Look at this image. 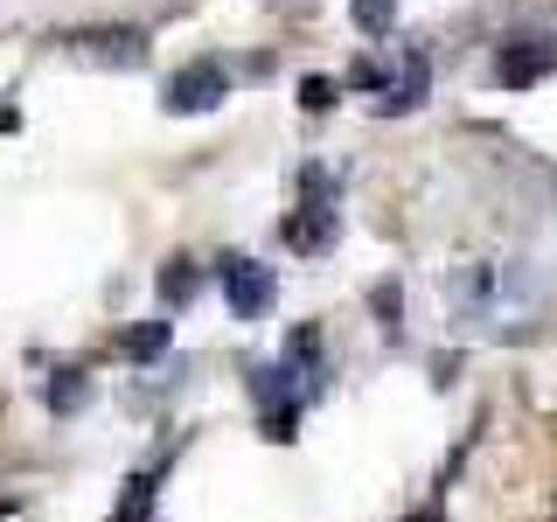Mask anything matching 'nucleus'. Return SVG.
Returning <instances> with one entry per match:
<instances>
[{
  "label": "nucleus",
  "instance_id": "14",
  "mask_svg": "<svg viewBox=\"0 0 557 522\" xmlns=\"http://www.w3.org/2000/svg\"><path fill=\"white\" fill-rule=\"evenodd\" d=\"M8 515H14V501H0V522H8Z\"/></svg>",
  "mask_w": 557,
  "mask_h": 522
},
{
  "label": "nucleus",
  "instance_id": "8",
  "mask_svg": "<svg viewBox=\"0 0 557 522\" xmlns=\"http://www.w3.org/2000/svg\"><path fill=\"white\" fill-rule=\"evenodd\" d=\"M196 286H202V278H196L188 258H168V265H161V300L168 307H188V300H196Z\"/></svg>",
  "mask_w": 557,
  "mask_h": 522
},
{
  "label": "nucleus",
  "instance_id": "6",
  "mask_svg": "<svg viewBox=\"0 0 557 522\" xmlns=\"http://www.w3.org/2000/svg\"><path fill=\"white\" fill-rule=\"evenodd\" d=\"M550 63H557L550 42H509V49L495 57V77H502V84H536Z\"/></svg>",
  "mask_w": 557,
  "mask_h": 522
},
{
  "label": "nucleus",
  "instance_id": "7",
  "mask_svg": "<svg viewBox=\"0 0 557 522\" xmlns=\"http://www.w3.org/2000/svg\"><path fill=\"white\" fill-rule=\"evenodd\" d=\"M168 335H174L168 321H139V327H126V335H119V348H126L133 362H153V356H168Z\"/></svg>",
  "mask_w": 557,
  "mask_h": 522
},
{
  "label": "nucleus",
  "instance_id": "10",
  "mask_svg": "<svg viewBox=\"0 0 557 522\" xmlns=\"http://www.w3.org/2000/svg\"><path fill=\"white\" fill-rule=\"evenodd\" d=\"M147 509H153V474H133L126 481V501H119L112 522H147Z\"/></svg>",
  "mask_w": 557,
  "mask_h": 522
},
{
  "label": "nucleus",
  "instance_id": "12",
  "mask_svg": "<svg viewBox=\"0 0 557 522\" xmlns=\"http://www.w3.org/2000/svg\"><path fill=\"white\" fill-rule=\"evenodd\" d=\"M300 104H307V112H327V104H335V84H327V77H307L300 84Z\"/></svg>",
  "mask_w": 557,
  "mask_h": 522
},
{
  "label": "nucleus",
  "instance_id": "11",
  "mask_svg": "<svg viewBox=\"0 0 557 522\" xmlns=\"http://www.w3.org/2000/svg\"><path fill=\"white\" fill-rule=\"evenodd\" d=\"M391 14H397L391 0H356V28L362 35H391Z\"/></svg>",
  "mask_w": 557,
  "mask_h": 522
},
{
  "label": "nucleus",
  "instance_id": "5",
  "mask_svg": "<svg viewBox=\"0 0 557 522\" xmlns=\"http://www.w3.org/2000/svg\"><path fill=\"white\" fill-rule=\"evenodd\" d=\"M425 84H432V70H425V57H397L391 70H383V84H376V112H418L425 104Z\"/></svg>",
  "mask_w": 557,
  "mask_h": 522
},
{
  "label": "nucleus",
  "instance_id": "15",
  "mask_svg": "<svg viewBox=\"0 0 557 522\" xmlns=\"http://www.w3.org/2000/svg\"><path fill=\"white\" fill-rule=\"evenodd\" d=\"M550 522H557V515H550Z\"/></svg>",
  "mask_w": 557,
  "mask_h": 522
},
{
  "label": "nucleus",
  "instance_id": "9",
  "mask_svg": "<svg viewBox=\"0 0 557 522\" xmlns=\"http://www.w3.org/2000/svg\"><path fill=\"white\" fill-rule=\"evenodd\" d=\"M84 397H91L84 370H57V376H49V411H84Z\"/></svg>",
  "mask_w": 557,
  "mask_h": 522
},
{
  "label": "nucleus",
  "instance_id": "1",
  "mask_svg": "<svg viewBox=\"0 0 557 522\" xmlns=\"http://www.w3.org/2000/svg\"><path fill=\"white\" fill-rule=\"evenodd\" d=\"M300 209H293L286 216V237L293 251H327V244H335V231H342V216H335V182H327V167H307L300 174Z\"/></svg>",
  "mask_w": 557,
  "mask_h": 522
},
{
  "label": "nucleus",
  "instance_id": "13",
  "mask_svg": "<svg viewBox=\"0 0 557 522\" xmlns=\"http://www.w3.org/2000/svg\"><path fill=\"white\" fill-rule=\"evenodd\" d=\"M411 522H446V515H440V509H418V515H411Z\"/></svg>",
  "mask_w": 557,
  "mask_h": 522
},
{
  "label": "nucleus",
  "instance_id": "3",
  "mask_svg": "<svg viewBox=\"0 0 557 522\" xmlns=\"http://www.w3.org/2000/svg\"><path fill=\"white\" fill-rule=\"evenodd\" d=\"M223 91H231L223 63H209V57H202V63L174 70V77H168V91H161V104H168V112H216Z\"/></svg>",
  "mask_w": 557,
  "mask_h": 522
},
{
  "label": "nucleus",
  "instance_id": "2",
  "mask_svg": "<svg viewBox=\"0 0 557 522\" xmlns=\"http://www.w3.org/2000/svg\"><path fill=\"white\" fill-rule=\"evenodd\" d=\"M63 49L84 57V63H104V70H139L147 63V35L139 28H77V35H63Z\"/></svg>",
  "mask_w": 557,
  "mask_h": 522
},
{
  "label": "nucleus",
  "instance_id": "4",
  "mask_svg": "<svg viewBox=\"0 0 557 522\" xmlns=\"http://www.w3.org/2000/svg\"><path fill=\"white\" fill-rule=\"evenodd\" d=\"M223 300H231L237 321H258L272 307V272L258 258H223Z\"/></svg>",
  "mask_w": 557,
  "mask_h": 522
}]
</instances>
